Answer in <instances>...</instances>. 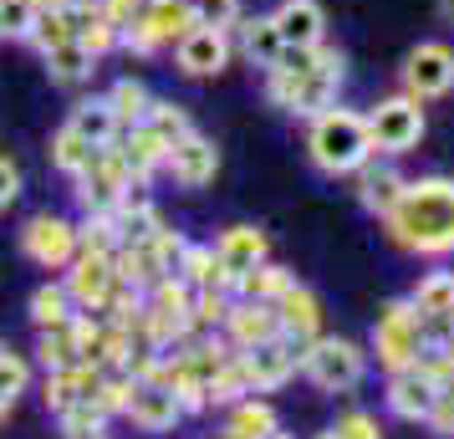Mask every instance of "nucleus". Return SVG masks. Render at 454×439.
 Wrapping results in <instances>:
<instances>
[{"label": "nucleus", "mask_w": 454, "mask_h": 439, "mask_svg": "<svg viewBox=\"0 0 454 439\" xmlns=\"http://www.w3.org/2000/svg\"><path fill=\"white\" fill-rule=\"evenodd\" d=\"M179 398H174V388L168 383H133V398H128V419L138 424V429H148V435H164V429H174L179 424Z\"/></svg>", "instance_id": "4468645a"}, {"label": "nucleus", "mask_w": 454, "mask_h": 439, "mask_svg": "<svg viewBox=\"0 0 454 439\" xmlns=\"http://www.w3.org/2000/svg\"><path fill=\"white\" fill-rule=\"evenodd\" d=\"M174 51H179V72L184 77H215L230 62V36L220 26H189L174 42Z\"/></svg>", "instance_id": "9d476101"}, {"label": "nucleus", "mask_w": 454, "mask_h": 439, "mask_svg": "<svg viewBox=\"0 0 454 439\" xmlns=\"http://www.w3.org/2000/svg\"><path fill=\"white\" fill-rule=\"evenodd\" d=\"M368 133H372V148L383 153H409L419 138H424V107L413 103L409 92L403 98H388L368 113Z\"/></svg>", "instance_id": "0eeeda50"}, {"label": "nucleus", "mask_w": 454, "mask_h": 439, "mask_svg": "<svg viewBox=\"0 0 454 439\" xmlns=\"http://www.w3.org/2000/svg\"><path fill=\"white\" fill-rule=\"evenodd\" d=\"M31 317H36V327H62L67 317H72V296H67V286H36V296H31Z\"/></svg>", "instance_id": "72a5a7b5"}, {"label": "nucleus", "mask_w": 454, "mask_h": 439, "mask_svg": "<svg viewBox=\"0 0 454 439\" xmlns=\"http://www.w3.org/2000/svg\"><path fill=\"white\" fill-rule=\"evenodd\" d=\"M225 333H230V348L235 353H250V348H261L270 337H281V322H276V307L270 302H230L225 312Z\"/></svg>", "instance_id": "9b49d317"}, {"label": "nucleus", "mask_w": 454, "mask_h": 439, "mask_svg": "<svg viewBox=\"0 0 454 439\" xmlns=\"http://www.w3.org/2000/svg\"><path fill=\"white\" fill-rule=\"evenodd\" d=\"M31 5H36V11H67L72 0H31Z\"/></svg>", "instance_id": "37998d69"}, {"label": "nucleus", "mask_w": 454, "mask_h": 439, "mask_svg": "<svg viewBox=\"0 0 454 439\" xmlns=\"http://www.w3.org/2000/svg\"><path fill=\"white\" fill-rule=\"evenodd\" d=\"M189 11H194V26H230L240 21V0H189Z\"/></svg>", "instance_id": "4c0bfd02"}, {"label": "nucleus", "mask_w": 454, "mask_h": 439, "mask_svg": "<svg viewBox=\"0 0 454 439\" xmlns=\"http://www.w3.org/2000/svg\"><path fill=\"white\" fill-rule=\"evenodd\" d=\"M317 439H337V429H327V435H317Z\"/></svg>", "instance_id": "8fccbe9b"}, {"label": "nucleus", "mask_w": 454, "mask_h": 439, "mask_svg": "<svg viewBox=\"0 0 454 439\" xmlns=\"http://www.w3.org/2000/svg\"><path fill=\"white\" fill-rule=\"evenodd\" d=\"M21 251L31 255L36 266H46V271H62L67 261L77 255V231L67 225L62 215H36L21 231Z\"/></svg>", "instance_id": "1a4fd4ad"}, {"label": "nucleus", "mask_w": 454, "mask_h": 439, "mask_svg": "<svg viewBox=\"0 0 454 439\" xmlns=\"http://www.w3.org/2000/svg\"><path fill=\"white\" fill-rule=\"evenodd\" d=\"M174 276H179V281H189L194 292H205L209 276H215V246H184V255H179Z\"/></svg>", "instance_id": "c9c22d12"}, {"label": "nucleus", "mask_w": 454, "mask_h": 439, "mask_svg": "<svg viewBox=\"0 0 454 439\" xmlns=\"http://www.w3.org/2000/svg\"><path fill=\"white\" fill-rule=\"evenodd\" d=\"M16 194H21V169L11 164V159H0V209L11 205Z\"/></svg>", "instance_id": "79ce46f5"}, {"label": "nucleus", "mask_w": 454, "mask_h": 439, "mask_svg": "<svg viewBox=\"0 0 454 439\" xmlns=\"http://www.w3.org/2000/svg\"><path fill=\"white\" fill-rule=\"evenodd\" d=\"M276 429H281V424H276V409H270V404L240 398L235 414H230V424H225V439H270Z\"/></svg>", "instance_id": "393cba45"}, {"label": "nucleus", "mask_w": 454, "mask_h": 439, "mask_svg": "<svg viewBox=\"0 0 454 439\" xmlns=\"http://www.w3.org/2000/svg\"><path fill=\"white\" fill-rule=\"evenodd\" d=\"M144 123L153 128V133H159V138H164L168 148L179 144V138H184V133H194V128H189V113H184V107H174V103H159V98H153V103H148Z\"/></svg>", "instance_id": "2f4dec72"}, {"label": "nucleus", "mask_w": 454, "mask_h": 439, "mask_svg": "<svg viewBox=\"0 0 454 439\" xmlns=\"http://www.w3.org/2000/svg\"><path fill=\"white\" fill-rule=\"evenodd\" d=\"M240 51H246L255 67H276L281 62V51H286V42H281V31H276V21L270 16H250L246 26H240Z\"/></svg>", "instance_id": "5701e85b"}, {"label": "nucleus", "mask_w": 454, "mask_h": 439, "mask_svg": "<svg viewBox=\"0 0 454 439\" xmlns=\"http://www.w3.org/2000/svg\"><path fill=\"white\" fill-rule=\"evenodd\" d=\"M77 36V26H72V16L67 11H36V26H31V42L42 46V51H51V46H62Z\"/></svg>", "instance_id": "e433bc0d"}, {"label": "nucleus", "mask_w": 454, "mask_h": 439, "mask_svg": "<svg viewBox=\"0 0 454 439\" xmlns=\"http://www.w3.org/2000/svg\"><path fill=\"white\" fill-rule=\"evenodd\" d=\"M388 240L409 255H450L454 251V179H413L398 205L383 215Z\"/></svg>", "instance_id": "f257e3e1"}, {"label": "nucleus", "mask_w": 454, "mask_h": 439, "mask_svg": "<svg viewBox=\"0 0 454 439\" xmlns=\"http://www.w3.org/2000/svg\"><path fill=\"white\" fill-rule=\"evenodd\" d=\"M454 87V51L444 42H424L409 51L403 62V92L413 103H429V98H444Z\"/></svg>", "instance_id": "6e6552de"}, {"label": "nucleus", "mask_w": 454, "mask_h": 439, "mask_svg": "<svg viewBox=\"0 0 454 439\" xmlns=\"http://www.w3.org/2000/svg\"><path fill=\"white\" fill-rule=\"evenodd\" d=\"M291 281H296V276H291L286 266H266V261H261V266L240 271L235 292L246 296V302H270V307H276V302H281V296L291 292Z\"/></svg>", "instance_id": "b1692460"}, {"label": "nucleus", "mask_w": 454, "mask_h": 439, "mask_svg": "<svg viewBox=\"0 0 454 439\" xmlns=\"http://www.w3.org/2000/svg\"><path fill=\"white\" fill-rule=\"evenodd\" d=\"M92 153H98V148L87 144L72 123L57 128V138H51V169H62V174H72V179H77V174L92 164Z\"/></svg>", "instance_id": "cd10ccee"}, {"label": "nucleus", "mask_w": 454, "mask_h": 439, "mask_svg": "<svg viewBox=\"0 0 454 439\" xmlns=\"http://www.w3.org/2000/svg\"><path fill=\"white\" fill-rule=\"evenodd\" d=\"M42 363L46 373H57V368H72L77 363V333H72V317H67L62 327H42Z\"/></svg>", "instance_id": "7c9ffc66"}, {"label": "nucleus", "mask_w": 454, "mask_h": 439, "mask_svg": "<svg viewBox=\"0 0 454 439\" xmlns=\"http://www.w3.org/2000/svg\"><path fill=\"white\" fill-rule=\"evenodd\" d=\"M72 271H67V296L72 302H82V307H103L107 292H113V281H118V266H113V255H72L67 261Z\"/></svg>", "instance_id": "ddd939ff"}, {"label": "nucleus", "mask_w": 454, "mask_h": 439, "mask_svg": "<svg viewBox=\"0 0 454 439\" xmlns=\"http://www.w3.org/2000/svg\"><path fill=\"white\" fill-rule=\"evenodd\" d=\"M11 404H16V394H11V388H5V383H0V419L11 414Z\"/></svg>", "instance_id": "c03bdc74"}, {"label": "nucleus", "mask_w": 454, "mask_h": 439, "mask_svg": "<svg viewBox=\"0 0 454 439\" xmlns=\"http://www.w3.org/2000/svg\"><path fill=\"white\" fill-rule=\"evenodd\" d=\"M5 357H11V348H5V342H0V363H5Z\"/></svg>", "instance_id": "09e8293b"}, {"label": "nucleus", "mask_w": 454, "mask_h": 439, "mask_svg": "<svg viewBox=\"0 0 454 439\" xmlns=\"http://www.w3.org/2000/svg\"><path fill=\"white\" fill-rule=\"evenodd\" d=\"M72 439H107L103 429H92V435H72Z\"/></svg>", "instance_id": "49530a36"}, {"label": "nucleus", "mask_w": 454, "mask_h": 439, "mask_svg": "<svg viewBox=\"0 0 454 439\" xmlns=\"http://www.w3.org/2000/svg\"><path fill=\"white\" fill-rule=\"evenodd\" d=\"M270 21H276V31H281V42L286 46H322V26H327V16H322L317 0H281Z\"/></svg>", "instance_id": "a211bd4d"}, {"label": "nucleus", "mask_w": 454, "mask_h": 439, "mask_svg": "<svg viewBox=\"0 0 454 439\" xmlns=\"http://www.w3.org/2000/svg\"><path fill=\"white\" fill-rule=\"evenodd\" d=\"M72 128H77L92 148L118 144V133H123V123H118V113H113V103H107V98H87V103L72 107Z\"/></svg>", "instance_id": "412c9836"}, {"label": "nucleus", "mask_w": 454, "mask_h": 439, "mask_svg": "<svg viewBox=\"0 0 454 439\" xmlns=\"http://www.w3.org/2000/svg\"><path fill=\"white\" fill-rule=\"evenodd\" d=\"M72 26H77V42H82L92 57H107V51L118 46V36H123V26H113L103 11H92V16H82V21H72Z\"/></svg>", "instance_id": "473e14b6"}, {"label": "nucleus", "mask_w": 454, "mask_h": 439, "mask_svg": "<svg viewBox=\"0 0 454 439\" xmlns=\"http://www.w3.org/2000/svg\"><path fill=\"white\" fill-rule=\"evenodd\" d=\"M128 189H133V174H128L123 153H118L113 144L98 148V153H92V164L77 174V200H82L87 215H107Z\"/></svg>", "instance_id": "423d86ee"}, {"label": "nucleus", "mask_w": 454, "mask_h": 439, "mask_svg": "<svg viewBox=\"0 0 454 439\" xmlns=\"http://www.w3.org/2000/svg\"><path fill=\"white\" fill-rule=\"evenodd\" d=\"M337 439H378V419L363 414V409L357 414H342L337 419Z\"/></svg>", "instance_id": "ea45409f"}, {"label": "nucleus", "mask_w": 454, "mask_h": 439, "mask_svg": "<svg viewBox=\"0 0 454 439\" xmlns=\"http://www.w3.org/2000/svg\"><path fill=\"white\" fill-rule=\"evenodd\" d=\"M296 368L311 378V388H322V394H348L363 383V368H368V357L357 342L348 337H311L307 348L296 353Z\"/></svg>", "instance_id": "39448f33"}, {"label": "nucleus", "mask_w": 454, "mask_h": 439, "mask_svg": "<svg viewBox=\"0 0 454 439\" xmlns=\"http://www.w3.org/2000/svg\"><path fill=\"white\" fill-rule=\"evenodd\" d=\"M276 322H281V337L296 342V353H301L311 337H322V302H317L307 286L291 281V292L276 302Z\"/></svg>", "instance_id": "2eb2a0df"}, {"label": "nucleus", "mask_w": 454, "mask_h": 439, "mask_svg": "<svg viewBox=\"0 0 454 439\" xmlns=\"http://www.w3.org/2000/svg\"><path fill=\"white\" fill-rule=\"evenodd\" d=\"M424 348H429V333H424V317L413 312V302L409 296L388 302L378 312V322H372V353H378V363L388 373H403V368H413L424 357Z\"/></svg>", "instance_id": "20e7f679"}, {"label": "nucleus", "mask_w": 454, "mask_h": 439, "mask_svg": "<svg viewBox=\"0 0 454 439\" xmlns=\"http://www.w3.org/2000/svg\"><path fill=\"white\" fill-rule=\"evenodd\" d=\"M434 398H439V383L424 368H403V373L388 378V409L398 419H409V424H424L429 419Z\"/></svg>", "instance_id": "dca6fc26"}, {"label": "nucleus", "mask_w": 454, "mask_h": 439, "mask_svg": "<svg viewBox=\"0 0 454 439\" xmlns=\"http://www.w3.org/2000/svg\"><path fill=\"white\" fill-rule=\"evenodd\" d=\"M246 368H250L255 394L281 388V383L296 373V342H286V337H270V342H261V348H250V353H246Z\"/></svg>", "instance_id": "f3484780"}, {"label": "nucleus", "mask_w": 454, "mask_h": 439, "mask_svg": "<svg viewBox=\"0 0 454 439\" xmlns=\"http://www.w3.org/2000/svg\"><path fill=\"white\" fill-rule=\"evenodd\" d=\"M42 57H46L51 82H87V77H92V67H98V57H92L77 36L62 42V46H51V51H42Z\"/></svg>", "instance_id": "a878e982"}, {"label": "nucleus", "mask_w": 454, "mask_h": 439, "mask_svg": "<svg viewBox=\"0 0 454 439\" xmlns=\"http://www.w3.org/2000/svg\"><path fill=\"white\" fill-rule=\"evenodd\" d=\"M118 153H123V164H128V174H133V184H148V174L153 169H164V159H168V144L153 133L148 123H133L123 133V144H113Z\"/></svg>", "instance_id": "6ab92c4d"}, {"label": "nucleus", "mask_w": 454, "mask_h": 439, "mask_svg": "<svg viewBox=\"0 0 454 439\" xmlns=\"http://www.w3.org/2000/svg\"><path fill=\"white\" fill-rule=\"evenodd\" d=\"M444 322H450V333H454V302H450V312H444Z\"/></svg>", "instance_id": "de8ad7c7"}, {"label": "nucleus", "mask_w": 454, "mask_h": 439, "mask_svg": "<svg viewBox=\"0 0 454 439\" xmlns=\"http://www.w3.org/2000/svg\"><path fill=\"white\" fill-rule=\"evenodd\" d=\"M403 184H409V179H398L393 169H368V174H363V209H372V215L383 220V215L398 205Z\"/></svg>", "instance_id": "c85d7f7f"}, {"label": "nucleus", "mask_w": 454, "mask_h": 439, "mask_svg": "<svg viewBox=\"0 0 454 439\" xmlns=\"http://www.w3.org/2000/svg\"><path fill=\"white\" fill-rule=\"evenodd\" d=\"M342 51H332V46H317V67L301 72V77H291L281 67H270L266 77V98L276 107H286V113H301V118H317V113H327L337 103V87H342Z\"/></svg>", "instance_id": "7ed1b4c3"}, {"label": "nucleus", "mask_w": 454, "mask_h": 439, "mask_svg": "<svg viewBox=\"0 0 454 439\" xmlns=\"http://www.w3.org/2000/svg\"><path fill=\"white\" fill-rule=\"evenodd\" d=\"M215 261L230 266L235 281H240V271H250V266L266 261V235L255 231V225H230V231L220 235V246H215Z\"/></svg>", "instance_id": "aec40b11"}, {"label": "nucleus", "mask_w": 454, "mask_h": 439, "mask_svg": "<svg viewBox=\"0 0 454 439\" xmlns=\"http://www.w3.org/2000/svg\"><path fill=\"white\" fill-rule=\"evenodd\" d=\"M128 398H133V378H103V388H98L103 414H128Z\"/></svg>", "instance_id": "58836bf2"}, {"label": "nucleus", "mask_w": 454, "mask_h": 439, "mask_svg": "<svg viewBox=\"0 0 454 439\" xmlns=\"http://www.w3.org/2000/svg\"><path fill=\"white\" fill-rule=\"evenodd\" d=\"M270 439H291V435H281V429H276V435H270Z\"/></svg>", "instance_id": "3c124183"}, {"label": "nucleus", "mask_w": 454, "mask_h": 439, "mask_svg": "<svg viewBox=\"0 0 454 439\" xmlns=\"http://www.w3.org/2000/svg\"><path fill=\"white\" fill-rule=\"evenodd\" d=\"M138 21L153 31V42L168 46V42H179L189 26H194V11H189V0H148L144 11H138Z\"/></svg>", "instance_id": "4be33fe9"}, {"label": "nucleus", "mask_w": 454, "mask_h": 439, "mask_svg": "<svg viewBox=\"0 0 454 439\" xmlns=\"http://www.w3.org/2000/svg\"><path fill=\"white\" fill-rule=\"evenodd\" d=\"M424 424H429L434 435L454 439V394H439V398H434V409H429V419H424Z\"/></svg>", "instance_id": "a19ab883"}, {"label": "nucleus", "mask_w": 454, "mask_h": 439, "mask_svg": "<svg viewBox=\"0 0 454 439\" xmlns=\"http://www.w3.org/2000/svg\"><path fill=\"white\" fill-rule=\"evenodd\" d=\"M307 153H311V164L322 169V174H332V179H337V174H357L372 153L368 118L352 113V107H327V113H317V118H311V133H307Z\"/></svg>", "instance_id": "f03ea898"}, {"label": "nucleus", "mask_w": 454, "mask_h": 439, "mask_svg": "<svg viewBox=\"0 0 454 439\" xmlns=\"http://www.w3.org/2000/svg\"><path fill=\"white\" fill-rule=\"evenodd\" d=\"M413 312L424 317V322H434V317H444L450 312V302H454V271H429L419 286H413Z\"/></svg>", "instance_id": "bb28decb"}, {"label": "nucleus", "mask_w": 454, "mask_h": 439, "mask_svg": "<svg viewBox=\"0 0 454 439\" xmlns=\"http://www.w3.org/2000/svg\"><path fill=\"white\" fill-rule=\"evenodd\" d=\"M107 103H113V113H118V123L133 128V123H144L148 103H153V92H148V87L138 82V77H123V82H113Z\"/></svg>", "instance_id": "c756f323"}, {"label": "nucleus", "mask_w": 454, "mask_h": 439, "mask_svg": "<svg viewBox=\"0 0 454 439\" xmlns=\"http://www.w3.org/2000/svg\"><path fill=\"white\" fill-rule=\"evenodd\" d=\"M439 11H444V21H454V0H439Z\"/></svg>", "instance_id": "a18cd8bd"}, {"label": "nucleus", "mask_w": 454, "mask_h": 439, "mask_svg": "<svg viewBox=\"0 0 454 439\" xmlns=\"http://www.w3.org/2000/svg\"><path fill=\"white\" fill-rule=\"evenodd\" d=\"M36 5L31 0H0V42H31Z\"/></svg>", "instance_id": "f704fd0d"}, {"label": "nucleus", "mask_w": 454, "mask_h": 439, "mask_svg": "<svg viewBox=\"0 0 454 439\" xmlns=\"http://www.w3.org/2000/svg\"><path fill=\"white\" fill-rule=\"evenodd\" d=\"M164 169H168V174H174L184 189H200V184H209V179H215V169H220V148L209 144L205 133H184L179 144L168 148Z\"/></svg>", "instance_id": "f8f14e48"}]
</instances>
